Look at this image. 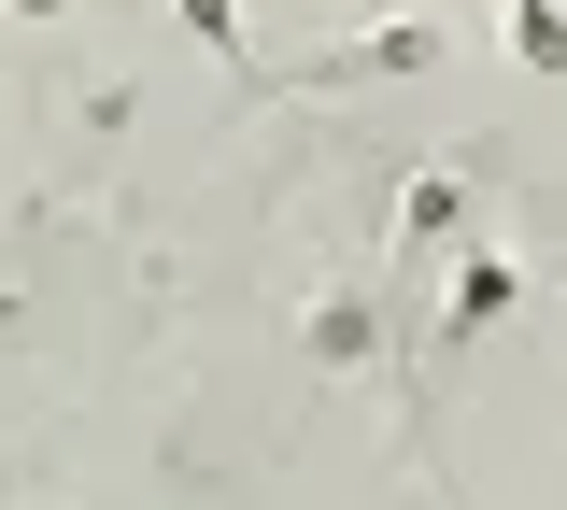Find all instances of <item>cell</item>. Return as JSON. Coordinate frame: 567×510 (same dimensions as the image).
<instances>
[{
    "label": "cell",
    "instance_id": "cell-1",
    "mask_svg": "<svg viewBox=\"0 0 567 510\" xmlns=\"http://www.w3.org/2000/svg\"><path fill=\"white\" fill-rule=\"evenodd\" d=\"M185 29H199L213 58H241V14H227V0H185Z\"/></svg>",
    "mask_w": 567,
    "mask_h": 510
}]
</instances>
